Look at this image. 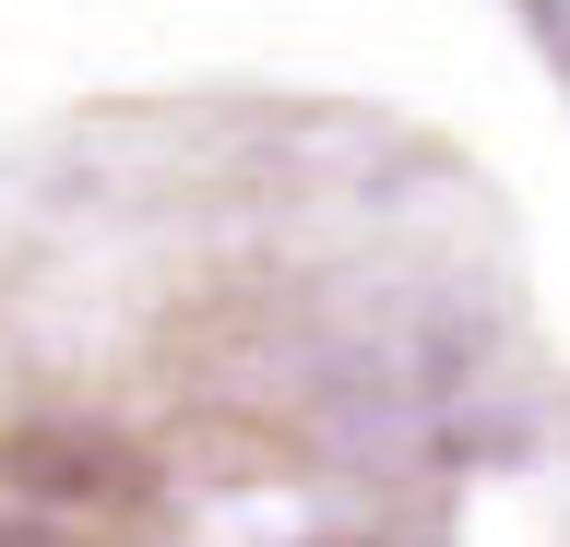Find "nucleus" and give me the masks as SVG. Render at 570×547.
<instances>
[]
</instances>
